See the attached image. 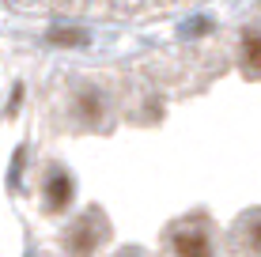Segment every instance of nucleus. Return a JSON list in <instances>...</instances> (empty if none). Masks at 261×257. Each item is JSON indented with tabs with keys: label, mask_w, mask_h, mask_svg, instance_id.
Instances as JSON below:
<instances>
[]
</instances>
